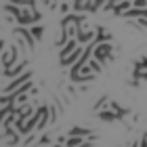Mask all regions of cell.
I'll use <instances>...</instances> for the list:
<instances>
[{"mask_svg": "<svg viewBox=\"0 0 147 147\" xmlns=\"http://www.w3.org/2000/svg\"><path fill=\"white\" fill-rule=\"evenodd\" d=\"M32 143H34V135H30V137L23 141V145H32Z\"/></svg>", "mask_w": 147, "mask_h": 147, "instance_id": "18", "label": "cell"}, {"mask_svg": "<svg viewBox=\"0 0 147 147\" xmlns=\"http://www.w3.org/2000/svg\"><path fill=\"white\" fill-rule=\"evenodd\" d=\"M32 113H34V107L25 103V105H23V109L19 111V116L15 118V122H13V124H15V128L23 130V128H25V124H28V120L32 118Z\"/></svg>", "mask_w": 147, "mask_h": 147, "instance_id": "1", "label": "cell"}, {"mask_svg": "<svg viewBox=\"0 0 147 147\" xmlns=\"http://www.w3.org/2000/svg\"><path fill=\"white\" fill-rule=\"evenodd\" d=\"M28 80H32V71H23L21 76H17V78L13 80L11 84H6V86H4V88H2V95H11L13 90H17L19 86H21V84H25Z\"/></svg>", "mask_w": 147, "mask_h": 147, "instance_id": "2", "label": "cell"}, {"mask_svg": "<svg viewBox=\"0 0 147 147\" xmlns=\"http://www.w3.org/2000/svg\"><path fill=\"white\" fill-rule=\"evenodd\" d=\"M95 59L99 63H103L107 57H111V44H107V42H99L97 46H95Z\"/></svg>", "mask_w": 147, "mask_h": 147, "instance_id": "4", "label": "cell"}, {"mask_svg": "<svg viewBox=\"0 0 147 147\" xmlns=\"http://www.w3.org/2000/svg\"><path fill=\"white\" fill-rule=\"evenodd\" d=\"M69 135H80V137H84V135H90V130H88V128H71Z\"/></svg>", "mask_w": 147, "mask_h": 147, "instance_id": "13", "label": "cell"}, {"mask_svg": "<svg viewBox=\"0 0 147 147\" xmlns=\"http://www.w3.org/2000/svg\"><path fill=\"white\" fill-rule=\"evenodd\" d=\"M30 32H32V36H34L36 40H42V34H44L42 28H38V25H36V28H30Z\"/></svg>", "mask_w": 147, "mask_h": 147, "instance_id": "11", "label": "cell"}, {"mask_svg": "<svg viewBox=\"0 0 147 147\" xmlns=\"http://www.w3.org/2000/svg\"><path fill=\"white\" fill-rule=\"evenodd\" d=\"M15 34H19V36H21V38L25 40V44H28V46H30V51H34V44H36V38H34V36H32V32H30V30H25V28H23V25H21V28H17V30H15Z\"/></svg>", "mask_w": 147, "mask_h": 147, "instance_id": "6", "label": "cell"}, {"mask_svg": "<svg viewBox=\"0 0 147 147\" xmlns=\"http://www.w3.org/2000/svg\"><path fill=\"white\" fill-rule=\"evenodd\" d=\"M44 2H46V4H53V6H55V2H57V0H44Z\"/></svg>", "mask_w": 147, "mask_h": 147, "instance_id": "20", "label": "cell"}, {"mask_svg": "<svg viewBox=\"0 0 147 147\" xmlns=\"http://www.w3.org/2000/svg\"><path fill=\"white\" fill-rule=\"evenodd\" d=\"M67 11H69V6H67V2H63V4H61V13H67Z\"/></svg>", "mask_w": 147, "mask_h": 147, "instance_id": "19", "label": "cell"}, {"mask_svg": "<svg viewBox=\"0 0 147 147\" xmlns=\"http://www.w3.org/2000/svg\"><path fill=\"white\" fill-rule=\"evenodd\" d=\"M38 143H40V145H51V139L44 135V137H40V141H38Z\"/></svg>", "mask_w": 147, "mask_h": 147, "instance_id": "16", "label": "cell"}, {"mask_svg": "<svg viewBox=\"0 0 147 147\" xmlns=\"http://www.w3.org/2000/svg\"><path fill=\"white\" fill-rule=\"evenodd\" d=\"M97 113H99V118H101V120H105V122H116V120L122 118V113L113 111L111 107H109V109H99Z\"/></svg>", "mask_w": 147, "mask_h": 147, "instance_id": "7", "label": "cell"}, {"mask_svg": "<svg viewBox=\"0 0 147 147\" xmlns=\"http://www.w3.org/2000/svg\"><path fill=\"white\" fill-rule=\"evenodd\" d=\"M130 6H132V2H130V0H122L120 4H116V6H113V13H116V15H122V13H124L126 9H130Z\"/></svg>", "mask_w": 147, "mask_h": 147, "instance_id": "10", "label": "cell"}, {"mask_svg": "<svg viewBox=\"0 0 147 147\" xmlns=\"http://www.w3.org/2000/svg\"><path fill=\"white\" fill-rule=\"evenodd\" d=\"M135 9H147V0H132Z\"/></svg>", "mask_w": 147, "mask_h": 147, "instance_id": "14", "label": "cell"}, {"mask_svg": "<svg viewBox=\"0 0 147 147\" xmlns=\"http://www.w3.org/2000/svg\"><path fill=\"white\" fill-rule=\"evenodd\" d=\"M88 65L92 67V71H95V74H99V71H101V63H99L97 59H88Z\"/></svg>", "mask_w": 147, "mask_h": 147, "instance_id": "12", "label": "cell"}, {"mask_svg": "<svg viewBox=\"0 0 147 147\" xmlns=\"http://www.w3.org/2000/svg\"><path fill=\"white\" fill-rule=\"evenodd\" d=\"M55 122H57V111L51 107V124H55Z\"/></svg>", "mask_w": 147, "mask_h": 147, "instance_id": "17", "label": "cell"}, {"mask_svg": "<svg viewBox=\"0 0 147 147\" xmlns=\"http://www.w3.org/2000/svg\"><path fill=\"white\" fill-rule=\"evenodd\" d=\"M141 69H147V59H143V61H139L135 65V71H141Z\"/></svg>", "mask_w": 147, "mask_h": 147, "instance_id": "15", "label": "cell"}, {"mask_svg": "<svg viewBox=\"0 0 147 147\" xmlns=\"http://www.w3.org/2000/svg\"><path fill=\"white\" fill-rule=\"evenodd\" d=\"M46 111H49V107H38V109H36L34 113H32V118L28 120V124H25V128L21 130L23 135H30V132H32V130L36 128V126H38V122H40V118H42V116H44Z\"/></svg>", "mask_w": 147, "mask_h": 147, "instance_id": "3", "label": "cell"}, {"mask_svg": "<svg viewBox=\"0 0 147 147\" xmlns=\"http://www.w3.org/2000/svg\"><path fill=\"white\" fill-rule=\"evenodd\" d=\"M25 67H28V59H23V61L19 63V65H15L13 69H4V76H13V78H15V76H21V74L25 71Z\"/></svg>", "mask_w": 147, "mask_h": 147, "instance_id": "8", "label": "cell"}, {"mask_svg": "<svg viewBox=\"0 0 147 147\" xmlns=\"http://www.w3.org/2000/svg\"><path fill=\"white\" fill-rule=\"evenodd\" d=\"M76 40L80 44H82V42H92V40H95V32H92V30H80Z\"/></svg>", "mask_w": 147, "mask_h": 147, "instance_id": "9", "label": "cell"}, {"mask_svg": "<svg viewBox=\"0 0 147 147\" xmlns=\"http://www.w3.org/2000/svg\"><path fill=\"white\" fill-rule=\"evenodd\" d=\"M82 55H84V49H82V46H78V49L74 51V53H71L69 57H65V59H61L63 67H74V65H76V63L80 61V57H82Z\"/></svg>", "mask_w": 147, "mask_h": 147, "instance_id": "5", "label": "cell"}, {"mask_svg": "<svg viewBox=\"0 0 147 147\" xmlns=\"http://www.w3.org/2000/svg\"><path fill=\"white\" fill-rule=\"evenodd\" d=\"M130 2H132V0H130Z\"/></svg>", "mask_w": 147, "mask_h": 147, "instance_id": "21", "label": "cell"}]
</instances>
